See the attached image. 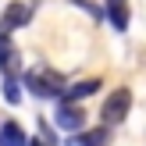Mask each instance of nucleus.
<instances>
[{
    "label": "nucleus",
    "instance_id": "obj_1",
    "mask_svg": "<svg viewBox=\"0 0 146 146\" xmlns=\"http://www.w3.org/2000/svg\"><path fill=\"white\" fill-rule=\"evenodd\" d=\"M25 86H29V93H32V96H39V100H61L68 78H64L61 71L43 68V64H39V68L25 71Z\"/></svg>",
    "mask_w": 146,
    "mask_h": 146
},
{
    "label": "nucleus",
    "instance_id": "obj_2",
    "mask_svg": "<svg viewBox=\"0 0 146 146\" xmlns=\"http://www.w3.org/2000/svg\"><path fill=\"white\" fill-rule=\"evenodd\" d=\"M128 107H132V93H128V89H114L111 96L104 100L100 121H104L107 128H111V125H121V121H125V114H128Z\"/></svg>",
    "mask_w": 146,
    "mask_h": 146
},
{
    "label": "nucleus",
    "instance_id": "obj_3",
    "mask_svg": "<svg viewBox=\"0 0 146 146\" xmlns=\"http://www.w3.org/2000/svg\"><path fill=\"white\" fill-rule=\"evenodd\" d=\"M54 125L61 128V132H82V125H86V111L78 104H68V100H61L57 104V111H54Z\"/></svg>",
    "mask_w": 146,
    "mask_h": 146
},
{
    "label": "nucleus",
    "instance_id": "obj_4",
    "mask_svg": "<svg viewBox=\"0 0 146 146\" xmlns=\"http://www.w3.org/2000/svg\"><path fill=\"white\" fill-rule=\"evenodd\" d=\"M32 11H36L32 4H11L4 14H0V32H7V36H11L14 29H25L29 21H32Z\"/></svg>",
    "mask_w": 146,
    "mask_h": 146
},
{
    "label": "nucleus",
    "instance_id": "obj_5",
    "mask_svg": "<svg viewBox=\"0 0 146 146\" xmlns=\"http://www.w3.org/2000/svg\"><path fill=\"white\" fill-rule=\"evenodd\" d=\"M18 50H14V43H11V36L7 32H0V75L4 78H18Z\"/></svg>",
    "mask_w": 146,
    "mask_h": 146
},
{
    "label": "nucleus",
    "instance_id": "obj_6",
    "mask_svg": "<svg viewBox=\"0 0 146 146\" xmlns=\"http://www.w3.org/2000/svg\"><path fill=\"white\" fill-rule=\"evenodd\" d=\"M100 78H82V82H75V86H64V96L61 100H68V104H78V100H86V96H93V93H100Z\"/></svg>",
    "mask_w": 146,
    "mask_h": 146
},
{
    "label": "nucleus",
    "instance_id": "obj_7",
    "mask_svg": "<svg viewBox=\"0 0 146 146\" xmlns=\"http://www.w3.org/2000/svg\"><path fill=\"white\" fill-rule=\"evenodd\" d=\"M104 18L111 21V25L118 29V32H125V29H128V0H107Z\"/></svg>",
    "mask_w": 146,
    "mask_h": 146
},
{
    "label": "nucleus",
    "instance_id": "obj_8",
    "mask_svg": "<svg viewBox=\"0 0 146 146\" xmlns=\"http://www.w3.org/2000/svg\"><path fill=\"white\" fill-rule=\"evenodd\" d=\"M64 146H107V128H89V132H71Z\"/></svg>",
    "mask_w": 146,
    "mask_h": 146
},
{
    "label": "nucleus",
    "instance_id": "obj_9",
    "mask_svg": "<svg viewBox=\"0 0 146 146\" xmlns=\"http://www.w3.org/2000/svg\"><path fill=\"white\" fill-rule=\"evenodd\" d=\"M0 146H25V128L18 121H4L0 125Z\"/></svg>",
    "mask_w": 146,
    "mask_h": 146
},
{
    "label": "nucleus",
    "instance_id": "obj_10",
    "mask_svg": "<svg viewBox=\"0 0 146 146\" xmlns=\"http://www.w3.org/2000/svg\"><path fill=\"white\" fill-rule=\"evenodd\" d=\"M4 100L7 104H18L21 100V82L18 78H4Z\"/></svg>",
    "mask_w": 146,
    "mask_h": 146
}]
</instances>
